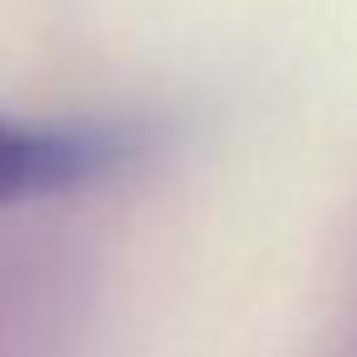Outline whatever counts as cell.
<instances>
[{"label": "cell", "mask_w": 357, "mask_h": 357, "mask_svg": "<svg viewBox=\"0 0 357 357\" xmlns=\"http://www.w3.org/2000/svg\"><path fill=\"white\" fill-rule=\"evenodd\" d=\"M93 155H98V145L78 140V135L21 130L10 119H0V202L63 187V181L83 176L93 166Z\"/></svg>", "instance_id": "cell-1"}]
</instances>
